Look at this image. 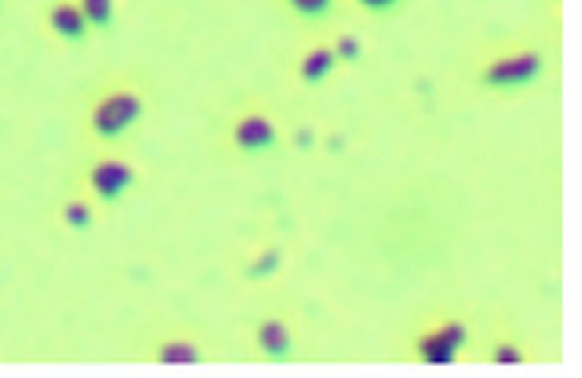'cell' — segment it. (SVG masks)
I'll use <instances>...</instances> for the list:
<instances>
[{"label":"cell","mask_w":582,"mask_h":378,"mask_svg":"<svg viewBox=\"0 0 582 378\" xmlns=\"http://www.w3.org/2000/svg\"><path fill=\"white\" fill-rule=\"evenodd\" d=\"M52 26L58 35L76 38V35H84L86 20H84V13H80L76 7H70V4H58V7L52 10Z\"/></svg>","instance_id":"8992f818"},{"label":"cell","mask_w":582,"mask_h":378,"mask_svg":"<svg viewBox=\"0 0 582 378\" xmlns=\"http://www.w3.org/2000/svg\"><path fill=\"white\" fill-rule=\"evenodd\" d=\"M64 220H68L74 229H84V226H90L92 213H90V207H86V204H80V201H74V204H70L68 210H64Z\"/></svg>","instance_id":"8fae6325"},{"label":"cell","mask_w":582,"mask_h":378,"mask_svg":"<svg viewBox=\"0 0 582 378\" xmlns=\"http://www.w3.org/2000/svg\"><path fill=\"white\" fill-rule=\"evenodd\" d=\"M258 341L267 350V356H283L290 350V331L280 325V321H267V325H261V331H258Z\"/></svg>","instance_id":"52a82bcc"},{"label":"cell","mask_w":582,"mask_h":378,"mask_svg":"<svg viewBox=\"0 0 582 378\" xmlns=\"http://www.w3.org/2000/svg\"><path fill=\"white\" fill-rule=\"evenodd\" d=\"M137 114H140V98L131 96V92H115V96L102 98L96 106V112H92V128L106 137L122 134L124 128H131V122H134Z\"/></svg>","instance_id":"6da1fadb"},{"label":"cell","mask_w":582,"mask_h":378,"mask_svg":"<svg viewBox=\"0 0 582 378\" xmlns=\"http://www.w3.org/2000/svg\"><path fill=\"white\" fill-rule=\"evenodd\" d=\"M163 363H195L197 359V347H191V343H166L163 347Z\"/></svg>","instance_id":"30bf717a"},{"label":"cell","mask_w":582,"mask_h":378,"mask_svg":"<svg viewBox=\"0 0 582 378\" xmlns=\"http://www.w3.org/2000/svg\"><path fill=\"white\" fill-rule=\"evenodd\" d=\"M334 64V54L328 51V48H315V51L309 54L303 61V67H299V74H303V80H309V83H315V80H322V76L331 70Z\"/></svg>","instance_id":"ba28073f"},{"label":"cell","mask_w":582,"mask_h":378,"mask_svg":"<svg viewBox=\"0 0 582 378\" xmlns=\"http://www.w3.org/2000/svg\"><path fill=\"white\" fill-rule=\"evenodd\" d=\"M338 51L344 54V58H356V54H360V42H356L354 35H344L338 42Z\"/></svg>","instance_id":"9a60e30c"},{"label":"cell","mask_w":582,"mask_h":378,"mask_svg":"<svg viewBox=\"0 0 582 378\" xmlns=\"http://www.w3.org/2000/svg\"><path fill=\"white\" fill-rule=\"evenodd\" d=\"M84 20H90L92 26H106L112 20V0H84Z\"/></svg>","instance_id":"9c48e42d"},{"label":"cell","mask_w":582,"mask_h":378,"mask_svg":"<svg viewBox=\"0 0 582 378\" xmlns=\"http://www.w3.org/2000/svg\"><path fill=\"white\" fill-rule=\"evenodd\" d=\"M538 70H541V58H538L535 51H522V54H513V58H503V61L490 64V67H487V83L519 86V83L535 80Z\"/></svg>","instance_id":"7a4b0ae2"},{"label":"cell","mask_w":582,"mask_h":378,"mask_svg":"<svg viewBox=\"0 0 582 378\" xmlns=\"http://www.w3.org/2000/svg\"><path fill=\"white\" fill-rule=\"evenodd\" d=\"M296 10H303V13H322V10L331 4V0H290Z\"/></svg>","instance_id":"4fadbf2b"},{"label":"cell","mask_w":582,"mask_h":378,"mask_svg":"<svg viewBox=\"0 0 582 378\" xmlns=\"http://www.w3.org/2000/svg\"><path fill=\"white\" fill-rule=\"evenodd\" d=\"M277 261H280V257H277V251H265V257H258V264L251 267V273H255V277H258V273L274 271V267H277Z\"/></svg>","instance_id":"5bb4252c"},{"label":"cell","mask_w":582,"mask_h":378,"mask_svg":"<svg viewBox=\"0 0 582 378\" xmlns=\"http://www.w3.org/2000/svg\"><path fill=\"white\" fill-rule=\"evenodd\" d=\"M493 359L497 363H522V350H515V347H497V353H493Z\"/></svg>","instance_id":"7c38bea8"},{"label":"cell","mask_w":582,"mask_h":378,"mask_svg":"<svg viewBox=\"0 0 582 378\" xmlns=\"http://www.w3.org/2000/svg\"><path fill=\"white\" fill-rule=\"evenodd\" d=\"M363 4H370V7H388L392 0H363Z\"/></svg>","instance_id":"2e32d148"},{"label":"cell","mask_w":582,"mask_h":378,"mask_svg":"<svg viewBox=\"0 0 582 378\" xmlns=\"http://www.w3.org/2000/svg\"><path fill=\"white\" fill-rule=\"evenodd\" d=\"M461 343H465V327L446 325L439 327V331L427 334L424 341H420V356H424L427 363H452Z\"/></svg>","instance_id":"3957f363"},{"label":"cell","mask_w":582,"mask_h":378,"mask_svg":"<svg viewBox=\"0 0 582 378\" xmlns=\"http://www.w3.org/2000/svg\"><path fill=\"white\" fill-rule=\"evenodd\" d=\"M274 140V124L267 118H245L239 128H235V144L243 150H261Z\"/></svg>","instance_id":"5b68a950"},{"label":"cell","mask_w":582,"mask_h":378,"mask_svg":"<svg viewBox=\"0 0 582 378\" xmlns=\"http://www.w3.org/2000/svg\"><path fill=\"white\" fill-rule=\"evenodd\" d=\"M131 178H134V172L124 162H115V159H106V162H99L92 169V188L99 191V197H106V201H115V197L122 194L131 185Z\"/></svg>","instance_id":"277c9868"}]
</instances>
